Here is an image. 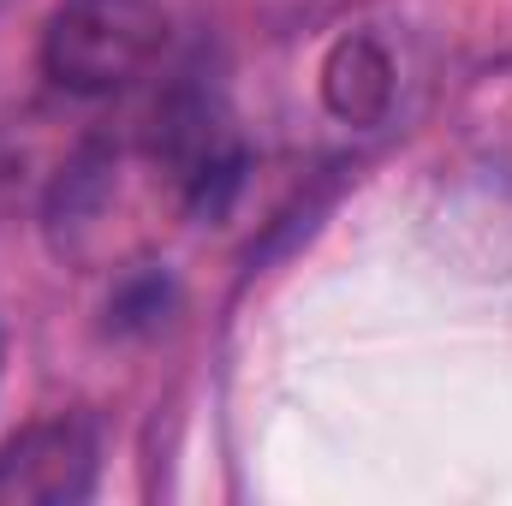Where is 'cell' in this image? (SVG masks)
Here are the masks:
<instances>
[{"mask_svg": "<svg viewBox=\"0 0 512 506\" xmlns=\"http://www.w3.org/2000/svg\"><path fill=\"white\" fill-rule=\"evenodd\" d=\"M102 435L84 411L42 417L0 447V501L6 506H78L96 495Z\"/></svg>", "mask_w": 512, "mask_h": 506, "instance_id": "2", "label": "cell"}, {"mask_svg": "<svg viewBox=\"0 0 512 506\" xmlns=\"http://www.w3.org/2000/svg\"><path fill=\"white\" fill-rule=\"evenodd\" d=\"M167 48L161 0H66L42 30V78L66 96H120Z\"/></svg>", "mask_w": 512, "mask_h": 506, "instance_id": "1", "label": "cell"}, {"mask_svg": "<svg viewBox=\"0 0 512 506\" xmlns=\"http://www.w3.org/2000/svg\"><path fill=\"white\" fill-rule=\"evenodd\" d=\"M322 102L346 126H382L393 108V60L376 36H340L322 60Z\"/></svg>", "mask_w": 512, "mask_h": 506, "instance_id": "3", "label": "cell"}]
</instances>
